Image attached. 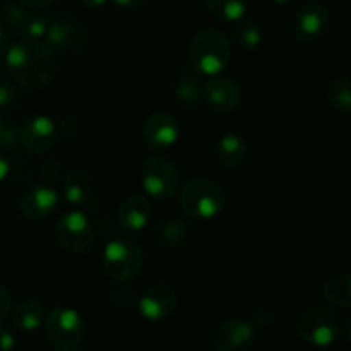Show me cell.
I'll use <instances>...</instances> for the list:
<instances>
[{"instance_id": "ba28073f", "label": "cell", "mask_w": 351, "mask_h": 351, "mask_svg": "<svg viewBox=\"0 0 351 351\" xmlns=\"http://www.w3.org/2000/svg\"><path fill=\"white\" fill-rule=\"evenodd\" d=\"M55 237L62 249L75 254V256L88 254L95 243L91 221L84 213L77 211V209L65 213L64 216L58 218L57 225H55Z\"/></svg>"}, {"instance_id": "ffe728a7", "label": "cell", "mask_w": 351, "mask_h": 351, "mask_svg": "<svg viewBox=\"0 0 351 351\" xmlns=\"http://www.w3.org/2000/svg\"><path fill=\"white\" fill-rule=\"evenodd\" d=\"M47 311L41 302L26 300L21 302L12 312V324L21 332H33L43 324Z\"/></svg>"}, {"instance_id": "1f68e13d", "label": "cell", "mask_w": 351, "mask_h": 351, "mask_svg": "<svg viewBox=\"0 0 351 351\" xmlns=\"http://www.w3.org/2000/svg\"><path fill=\"white\" fill-rule=\"evenodd\" d=\"M17 2L29 10H41V9H47V7L53 5L57 0H17Z\"/></svg>"}, {"instance_id": "9a60e30c", "label": "cell", "mask_w": 351, "mask_h": 351, "mask_svg": "<svg viewBox=\"0 0 351 351\" xmlns=\"http://www.w3.org/2000/svg\"><path fill=\"white\" fill-rule=\"evenodd\" d=\"M58 204L57 192L47 185H36L24 192L19 202V213L27 221H43L53 215Z\"/></svg>"}, {"instance_id": "e0dca14e", "label": "cell", "mask_w": 351, "mask_h": 351, "mask_svg": "<svg viewBox=\"0 0 351 351\" xmlns=\"http://www.w3.org/2000/svg\"><path fill=\"white\" fill-rule=\"evenodd\" d=\"M119 223L127 232H141L153 218V206L144 195H130L119 206Z\"/></svg>"}, {"instance_id": "8d00e7d4", "label": "cell", "mask_w": 351, "mask_h": 351, "mask_svg": "<svg viewBox=\"0 0 351 351\" xmlns=\"http://www.w3.org/2000/svg\"><path fill=\"white\" fill-rule=\"evenodd\" d=\"M82 5L89 10H96V9H101L103 5L106 3V0H81Z\"/></svg>"}, {"instance_id": "83f0119b", "label": "cell", "mask_w": 351, "mask_h": 351, "mask_svg": "<svg viewBox=\"0 0 351 351\" xmlns=\"http://www.w3.org/2000/svg\"><path fill=\"white\" fill-rule=\"evenodd\" d=\"M29 12V9L21 5L19 2H12V3H7L2 10V19L7 26L10 27H17L21 24V21L26 17V14Z\"/></svg>"}, {"instance_id": "f35d334b", "label": "cell", "mask_w": 351, "mask_h": 351, "mask_svg": "<svg viewBox=\"0 0 351 351\" xmlns=\"http://www.w3.org/2000/svg\"><path fill=\"white\" fill-rule=\"evenodd\" d=\"M274 3H276V5H281V7H287V5H290L291 2H293V0H273Z\"/></svg>"}, {"instance_id": "44dd1931", "label": "cell", "mask_w": 351, "mask_h": 351, "mask_svg": "<svg viewBox=\"0 0 351 351\" xmlns=\"http://www.w3.org/2000/svg\"><path fill=\"white\" fill-rule=\"evenodd\" d=\"M64 195L75 208L88 206L93 201V182L82 171H72L64 180Z\"/></svg>"}, {"instance_id": "4dcf8cb0", "label": "cell", "mask_w": 351, "mask_h": 351, "mask_svg": "<svg viewBox=\"0 0 351 351\" xmlns=\"http://www.w3.org/2000/svg\"><path fill=\"white\" fill-rule=\"evenodd\" d=\"M16 346V339L7 331L5 328L0 326V351H12Z\"/></svg>"}, {"instance_id": "30bf717a", "label": "cell", "mask_w": 351, "mask_h": 351, "mask_svg": "<svg viewBox=\"0 0 351 351\" xmlns=\"http://www.w3.org/2000/svg\"><path fill=\"white\" fill-rule=\"evenodd\" d=\"M178 293L171 285L156 283L144 290L139 298V312L151 322L167 321L177 312Z\"/></svg>"}, {"instance_id": "5bb4252c", "label": "cell", "mask_w": 351, "mask_h": 351, "mask_svg": "<svg viewBox=\"0 0 351 351\" xmlns=\"http://www.w3.org/2000/svg\"><path fill=\"white\" fill-rule=\"evenodd\" d=\"M57 129L53 120L45 115L27 119L17 130V141L24 151L31 154H43L53 146Z\"/></svg>"}, {"instance_id": "d6986e66", "label": "cell", "mask_w": 351, "mask_h": 351, "mask_svg": "<svg viewBox=\"0 0 351 351\" xmlns=\"http://www.w3.org/2000/svg\"><path fill=\"white\" fill-rule=\"evenodd\" d=\"M191 237V226L182 218H168L160 225L156 233L158 245L167 250H177L187 243Z\"/></svg>"}, {"instance_id": "cb8c5ba5", "label": "cell", "mask_w": 351, "mask_h": 351, "mask_svg": "<svg viewBox=\"0 0 351 351\" xmlns=\"http://www.w3.org/2000/svg\"><path fill=\"white\" fill-rule=\"evenodd\" d=\"M206 7L218 21L237 23L245 16L249 0H206Z\"/></svg>"}, {"instance_id": "7402d4cb", "label": "cell", "mask_w": 351, "mask_h": 351, "mask_svg": "<svg viewBox=\"0 0 351 351\" xmlns=\"http://www.w3.org/2000/svg\"><path fill=\"white\" fill-rule=\"evenodd\" d=\"M322 297L328 304L348 311L351 307V274L345 271L329 278L322 288Z\"/></svg>"}, {"instance_id": "5b68a950", "label": "cell", "mask_w": 351, "mask_h": 351, "mask_svg": "<svg viewBox=\"0 0 351 351\" xmlns=\"http://www.w3.org/2000/svg\"><path fill=\"white\" fill-rule=\"evenodd\" d=\"M302 341L317 348L331 346L341 336V322L332 311L324 307L305 308L295 322Z\"/></svg>"}, {"instance_id": "d4e9b609", "label": "cell", "mask_w": 351, "mask_h": 351, "mask_svg": "<svg viewBox=\"0 0 351 351\" xmlns=\"http://www.w3.org/2000/svg\"><path fill=\"white\" fill-rule=\"evenodd\" d=\"M202 93V84L199 81V77L195 74H184L177 82V88H175V96L180 103L184 105H195L201 98Z\"/></svg>"}, {"instance_id": "7a4b0ae2", "label": "cell", "mask_w": 351, "mask_h": 351, "mask_svg": "<svg viewBox=\"0 0 351 351\" xmlns=\"http://www.w3.org/2000/svg\"><path fill=\"white\" fill-rule=\"evenodd\" d=\"M187 57L197 74L216 75L232 60V43L223 31L206 27L191 40Z\"/></svg>"}, {"instance_id": "2e32d148", "label": "cell", "mask_w": 351, "mask_h": 351, "mask_svg": "<svg viewBox=\"0 0 351 351\" xmlns=\"http://www.w3.org/2000/svg\"><path fill=\"white\" fill-rule=\"evenodd\" d=\"M45 45L57 51H75L84 43V33L81 27L65 17H51L48 19Z\"/></svg>"}, {"instance_id": "74e56055", "label": "cell", "mask_w": 351, "mask_h": 351, "mask_svg": "<svg viewBox=\"0 0 351 351\" xmlns=\"http://www.w3.org/2000/svg\"><path fill=\"white\" fill-rule=\"evenodd\" d=\"M5 129H7V123H5V120H3L2 113H0V141H2L3 134H5Z\"/></svg>"}, {"instance_id": "484cf974", "label": "cell", "mask_w": 351, "mask_h": 351, "mask_svg": "<svg viewBox=\"0 0 351 351\" xmlns=\"http://www.w3.org/2000/svg\"><path fill=\"white\" fill-rule=\"evenodd\" d=\"M235 36L237 43L247 51L257 50L264 40L263 29H261L259 24L254 23V21H242V23L237 26Z\"/></svg>"}, {"instance_id": "d590c367", "label": "cell", "mask_w": 351, "mask_h": 351, "mask_svg": "<svg viewBox=\"0 0 351 351\" xmlns=\"http://www.w3.org/2000/svg\"><path fill=\"white\" fill-rule=\"evenodd\" d=\"M9 161H7V158L3 156L2 153H0V184H2L3 180H5V177L9 175Z\"/></svg>"}, {"instance_id": "7c38bea8", "label": "cell", "mask_w": 351, "mask_h": 351, "mask_svg": "<svg viewBox=\"0 0 351 351\" xmlns=\"http://www.w3.org/2000/svg\"><path fill=\"white\" fill-rule=\"evenodd\" d=\"M178 122L167 112H156L144 120L141 127V139L144 146L153 151H167L178 141Z\"/></svg>"}, {"instance_id": "3957f363", "label": "cell", "mask_w": 351, "mask_h": 351, "mask_svg": "<svg viewBox=\"0 0 351 351\" xmlns=\"http://www.w3.org/2000/svg\"><path fill=\"white\" fill-rule=\"evenodd\" d=\"M226 192L211 178H192L180 191V209L192 219H213L223 213Z\"/></svg>"}, {"instance_id": "603a6c76", "label": "cell", "mask_w": 351, "mask_h": 351, "mask_svg": "<svg viewBox=\"0 0 351 351\" xmlns=\"http://www.w3.org/2000/svg\"><path fill=\"white\" fill-rule=\"evenodd\" d=\"M326 99L335 112L341 115L351 113V81L348 75H339L329 82L326 89Z\"/></svg>"}, {"instance_id": "e575fe53", "label": "cell", "mask_w": 351, "mask_h": 351, "mask_svg": "<svg viewBox=\"0 0 351 351\" xmlns=\"http://www.w3.org/2000/svg\"><path fill=\"white\" fill-rule=\"evenodd\" d=\"M117 5L123 7V9H137V7L143 5L146 0H113Z\"/></svg>"}, {"instance_id": "6da1fadb", "label": "cell", "mask_w": 351, "mask_h": 351, "mask_svg": "<svg viewBox=\"0 0 351 351\" xmlns=\"http://www.w3.org/2000/svg\"><path fill=\"white\" fill-rule=\"evenodd\" d=\"M7 71L26 89H40L53 79L57 60L48 45L40 40H21L7 48Z\"/></svg>"}, {"instance_id": "f1b7e54d", "label": "cell", "mask_w": 351, "mask_h": 351, "mask_svg": "<svg viewBox=\"0 0 351 351\" xmlns=\"http://www.w3.org/2000/svg\"><path fill=\"white\" fill-rule=\"evenodd\" d=\"M19 103V93L9 82H0V108L9 110Z\"/></svg>"}, {"instance_id": "d6a6232c", "label": "cell", "mask_w": 351, "mask_h": 351, "mask_svg": "<svg viewBox=\"0 0 351 351\" xmlns=\"http://www.w3.org/2000/svg\"><path fill=\"white\" fill-rule=\"evenodd\" d=\"M269 322H271V312L256 311V314H254V319L250 321V324H252L254 328H264V326H267Z\"/></svg>"}, {"instance_id": "277c9868", "label": "cell", "mask_w": 351, "mask_h": 351, "mask_svg": "<svg viewBox=\"0 0 351 351\" xmlns=\"http://www.w3.org/2000/svg\"><path fill=\"white\" fill-rule=\"evenodd\" d=\"M143 249L129 237L110 240L103 250V271L115 283L125 285L137 280L143 271Z\"/></svg>"}, {"instance_id": "9c48e42d", "label": "cell", "mask_w": 351, "mask_h": 351, "mask_svg": "<svg viewBox=\"0 0 351 351\" xmlns=\"http://www.w3.org/2000/svg\"><path fill=\"white\" fill-rule=\"evenodd\" d=\"M331 26V14L328 7L319 0L302 3L293 16L291 31L298 43L312 45L321 41Z\"/></svg>"}, {"instance_id": "4fadbf2b", "label": "cell", "mask_w": 351, "mask_h": 351, "mask_svg": "<svg viewBox=\"0 0 351 351\" xmlns=\"http://www.w3.org/2000/svg\"><path fill=\"white\" fill-rule=\"evenodd\" d=\"M256 341V328L242 317H230L215 335V351H250Z\"/></svg>"}, {"instance_id": "836d02e7", "label": "cell", "mask_w": 351, "mask_h": 351, "mask_svg": "<svg viewBox=\"0 0 351 351\" xmlns=\"http://www.w3.org/2000/svg\"><path fill=\"white\" fill-rule=\"evenodd\" d=\"M9 45H10L9 31H7L3 26H0V55H2L3 51H7Z\"/></svg>"}, {"instance_id": "52a82bcc", "label": "cell", "mask_w": 351, "mask_h": 351, "mask_svg": "<svg viewBox=\"0 0 351 351\" xmlns=\"http://www.w3.org/2000/svg\"><path fill=\"white\" fill-rule=\"evenodd\" d=\"M141 182L151 197L167 201L180 189V173L177 167L165 158H147L141 167Z\"/></svg>"}, {"instance_id": "f546056e", "label": "cell", "mask_w": 351, "mask_h": 351, "mask_svg": "<svg viewBox=\"0 0 351 351\" xmlns=\"http://www.w3.org/2000/svg\"><path fill=\"white\" fill-rule=\"evenodd\" d=\"M10 304H12V300H10L9 290L3 285H0V321H3L10 312Z\"/></svg>"}, {"instance_id": "8fae6325", "label": "cell", "mask_w": 351, "mask_h": 351, "mask_svg": "<svg viewBox=\"0 0 351 351\" xmlns=\"http://www.w3.org/2000/svg\"><path fill=\"white\" fill-rule=\"evenodd\" d=\"M201 98L218 115H228L242 105V88L230 77H213L202 84Z\"/></svg>"}, {"instance_id": "4316f807", "label": "cell", "mask_w": 351, "mask_h": 351, "mask_svg": "<svg viewBox=\"0 0 351 351\" xmlns=\"http://www.w3.org/2000/svg\"><path fill=\"white\" fill-rule=\"evenodd\" d=\"M47 27L48 17L29 10L16 29L23 40H41L45 36V33H47Z\"/></svg>"}, {"instance_id": "ac0fdd59", "label": "cell", "mask_w": 351, "mask_h": 351, "mask_svg": "<svg viewBox=\"0 0 351 351\" xmlns=\"http://www.w3.org/2000/svg\"><path fill=\"white\" fill-rule=\"evenodd\" d=\"M247 141L239 132H228L218 141L215 147V156L221 167L237 168L245 161L247 156Z\"/></svg>"}, {"instance_id": "8992f818", "label": "cell", "mask_w": 351, "mask_h": 351, "mask_svg": "<svg viewBox=\"0 0 351 351\" xmlns=\"http://www.w3.org/2000/svg\"><path fill=\"white\" fill-rule=\"evenodd\" d=\"M47 338L57 351H75L81 348L86 336L84 319L71 307H55L48 314Z\"/></svg>"}]
</instances>
